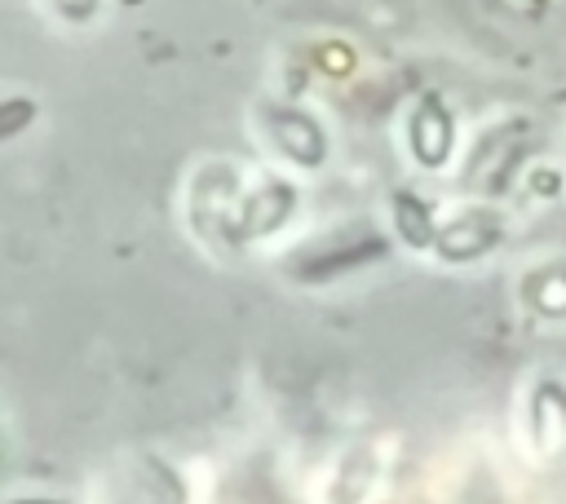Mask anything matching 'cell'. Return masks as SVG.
<instances>
[{
	"mask_svg": "<svg viewBox=\"0 0 566 504\" xmlns=\"http://www.w3.org/2000/svg\"><path fill=\"white\" fill-rule=\"evenodd\" d=\"M22 115H35V106H31V102H9V106L0 111V133H4V137L18 133V128H22Z\"/></svg>",
	"mask_w": 566,
	"mask_h": 504,
	"instance_id": "cell-3",
	"label": "cell"
},
{
	"mask_svg": "<svg viewBox=\"0 0 566 504\" xmlns=\"http://www.w3.org/2000/svg\"><path fill=\"white\" fill-rule=\"evenodd\" d=\"M451 141H455V124L451 115L442 111L438 97H424L416 106V119H411V150L424 168H442L447 155H451Z\"/></svg>",
	"mask_w": 566,
	"mask_h": 504,
	"instance_id": "cell-1",
	"label": "cell"
},
{
	"mask_svg": "<svg viewBox=\"0 0 566 504\" xmlns=\"http://www.w3.org/2000/svg\"><path fill=\"white\" fill-rule=\"evenodd\" d=\"M9 504H62V500H9Z\"/></svg>",
	"mask_w": 566,
	"mask_h": 504,
	"instance_id": "cell-4",
	"label": "cell"
},
{
	"mask_svg": "<svg viewBox=\"0 0 566 504\" xmlns=\"http://www.w3.org/2000/svg\"><path fill=\"white\" fill-rule=\"evenodd\" d=\"M394 225L402 234L407 248H433L438 243V230H433V212L424 199H416L411 190H398L394 195Z\"/></svg>",
	"mask_w": 566,
	"mask_h": 504,
	"instance_id": "cell-2",
	"label": "cell"
}]
</instances>
